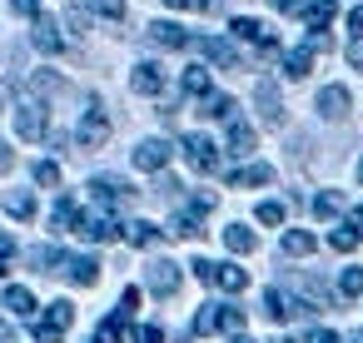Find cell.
I'll return each mask as SVG.
<instances>
[{
    "instance_id": "d4e9b609",
    "label": "cell",
    "mask_w": 363,
    "mask_h": 343,
    "mask_svg": "<svg viewBox=\"0 0 363 343\" xmlns=\"http://www.w3.org/2000/svg\"><path fill=\"white\" fill-rule=\"evenodd\" d=\"M125 323H130V313H110V318H100V328H95V343H120L125 338Z\"/></svg>"
},
{
    "instance_id": "4dcf8cb0",
    "label": "cell",
    "mask_w": 363,
    "mask_h": 343,
    "mask_svg": "<svg viewBox=\"0 0 363 343\" xmlns=\"http://www.w3.org/2000/svg\"><path fill=\"white\" fill-rule=\"evenodd\" d=\"M303 16H308V35H323V26L333 21V0H313Z\"/></svg>"
},
{
    "instance_id": "9c48e42d",
    "label": "cell",
    "mask_w": 363,
    "mask_h": 343,
    "mask_svg": "<svg viewBox=\"0 0 363 343\" xmlns=\"http://www.w3.org/2000/svg\"><path fill=\"white\" fill-rule=\"evenodd\" d=\"M16 130H21V140H40L45 135V105L40 100H26L16 110Z\"/></svg>"
},
{
    "instance_id": "9a60e30c",
    "label": "cell",
    "mask_w": 363,
    "mask_h": 343,
    "mask_svg": "<svg viewBox=\"0 0 363 343\" xmlns=\"http://www.w3.org/2000/svg\"><path fill=\"white\" fill-rule=\"evenodd\" d=\"M0 303H6L16 318H30V313H35V293H30L26 283H11L6 293H0Z\"/></svg>"
},
{
    "instance_id": "6f0895ef",
    "label": "cell",
    "mask_w": 363,
    "mask_h": 343,
    "mask_svg": "<svg viewBox=\"0 0 363 343\" xmlns=\"http://www.w3.org/2000/svg\"><path fill=\"white\" fill-rule=\"evenodd\" d=\"M358 184H363V159H358Z\"/></svg>"
},
{
    "instance_id": "f1b7e54d",
    "label": "cell",
    "mask_w": 363,
    "mask_h": 343,
    "mask_svg": "<svg viewBox=\"0 0 363 343\" xmlns=\"http://www.w3.org/2000/svg\"><path fill=\"white\" fill-rule=\"evenodd\" d=\"M179 85H184V95H199V100H204V95H214V90H209V70H204V65H189Z\"/></svg>"
},
{
    "instance_id": "83f0119b",
    "label": "cell",
    "mask_w": 363,
    "mask_h": 343,
    "mask_svg": "<svg viewBox=\"0 0 363 343\" xmlns=\"http://www.w3.org/2000/svg\"><path fill=\"white\" fill-rule=\"evenodd\" d=\"M284 254H289V259H308V254H313V234H308V229H289V234H284Z\"/></svg>"
},
{
    "instance_id": "e0dca14e",
    "label": "cell",
    "mask_w": 363,
    "mask_h": 343,
    "mask_svg": "<svg viewBox=\"0 0 363 343\" xmlns=\"http://www.w3.org/2000/svg\"><path fill=\"white\" fill-rule=\"evenodd\" d=\"M269 179H274V164H244V169L229 174L234 189H254V184H269Z\"/></svg>"
},
{
    "instance_id": "b9f144b4",
    "label": "cell",
    "mask_w": 363,
    "mask_h": 343,
    "mask_svg": "<svg viewBox=\"0 0 363 343\" xmlns=\"http://www.w3.org/2000/svg\"><path fill=\"white\" fill-rule=\"evenodd\" d=\"M135 343H164V333H160L155 323H140V328H135Z\"/></svg>"
},
{
    "instance_id": "d6a6232c",
    "label": "cell",
    "mask_w": 363,
    "mask_h": 343,
    "mask_svg": "<svg viewBox=\"0 0 363 343\" xmlns=\"http://www.w3.org/2000/svg\"><path fill=\"white\" fill-rule=\"evenodd\" d=\"M50 224H55V229H75V224H80L75 199H60V204H55V214H50Z\"/></svg>"
},
{
    "instance_id": "d6986e66",
    "label": "cell",
    "mask_w": 363,
    "mask_h": 343,
    "mask_svg": "<svg viewBox=\"0 0 363 343\" xmlns=\"http://www.w3.org/2000/svg\"><path fill=\"white\" fill-rule=\"evenodd\" d=\"M229 30H234L239 40H254V45H264V50H274V35H269V30H264L259 21H249V16H239V21H234Z\"/></svg>"
},
{
    "instance_id": "bcb514c9",
    "label": "cell",
    "mask_w": 363,
    "mask_h": 343,
    "mask_svg": "<svg viewBox=\"0 0 363 343\" xmlns=\"http://www.w3.org/2000/svg\"><path fill=\"white\" fill-rule=\"evenodd\" d=\"M348 30H353V40H363V6L348 11Z\"/></svg>"
},
{
    "instance_id": "11a10c76",
    "label": "cell",
    "mask_w": 363,
    "mask_h": 343,
    "mask_svg": "<svg viewBox=\"0 0 363 343\" xmlns=\"http://www.w3.org/2000/svg\"><path fill=\"white\" fill-rule=\"evenodd\" d=\"M0 343H11V328H6V323H0Z\"/></svg>"
},
{
    "instance_id": "f907efd6",
    "label": "cell",
    "mask_w": 363,
    "mask_h": 343,
    "mask_svg": "<svg viewBox=\"0 0 363 343\" xmlns=\"http://www.w3.org/2000/svg\"><path fill=\"white\" fill-rule=\"evenodd\" d=\"M11 164H16V154H11V145L0 140V174H11Z\"/></svg>"
},
{
    "instance_id": "f35d334b",
    "label": "cell",
    "mask_w": 363,
    "mask_h": 343,
    "mask_svg": "<svg viewBox=\"0 0 363 343\" xmlns=\"http://www.w3.org/2000/svg\"><path fill=\"white\" fill-rule=\"evenodd\" d=\"M90 11L105 21H125V0H90Z\"/></svg>"
},
{
    "instance_id": "681fc988",
    "label": "cell",
    "mask_w": 363,
    "mask_h": 343,
    "mask_svg": "<svg viewBox=\"0 0 363 343\" xmlns=\"http://www.w3.org/2000/svg\"><path fill=\"white\" fill-rule=\"evenodd\" d=\"M348 65H353V70H363V40H353V45H348Z\"/></svg>"
},
{
    "instance_id": "ee69618b",
    "label": "cell",
    "mask_w": 363,
    "mask_h": 343,
    "mask_svg": "<svg viewBox=\"0 0 363 343\" xmlns=\"http://www.w3.org/2000/svg\"><path fill=\"white\" fill-rule=\"evenodd\" d=\"M214 209V194H194V204H189V214L199 219V214H209Z\"/></svg>"
},
{
    "instance_id": "3957f363",
    "label": "cell",
    "mask_w": 363,
    "mask_h": 343,
    "mask_svg": "<svg viewBox=\"0 0 363 343\" xmlns=\"http://www.w3.org/2000/svg\"><path fill=\"white\" fill-rule=\"evenodd\" d=\"M264 313H269L274 323H289V318H303L308 303H303V298H289L284 288H264Z\"/></svg>"
},
{
    "instance_id": "74e56055",
    "label": "cell",
    "mask_w": 363,
    "mask_h": 343,
    "mask_svg": "<svg viewBox=\"0 0 363 343\" xmlns=\"http://www.w3.org/2000/svg\"><path fill=\"white\" fill-rule=\"evenodd\" d=\"M35 184L55 189V184H60V164H55V159H40V164H35Z\"/></svg>"
},
{
    "instance_id": "f5cc1de1",
    "label": "cell",
    "mask_w": 363,
    "mask_h": 343,
    "mask_svg": "<svg viewBox=\"0 0 363 343\" xmlns=\"http://www.w3.org/2000/svg\"><path fill=\"white\" fill-rule=\"evenodd\" d=\"M169 11H189V6H199V0H164Z\"/></svg>"
},
{
    "instance_id": "f546056e",
    "label": "cell",
    "mask_w": 363,
    "mask_h": 343,
    "mask_svg": "<svg viewBox=\"0 0 363 343\" xmlns=\"http://www.w3.org/2000/svg\"><path fill=\"white\" fill-rule=\"evenodd\" d=\"M254 150V130L244 120H229V154H249Z\"/></svg>"
},
{
    "instance_id": "7c38bea8",
    "label": "cell",
    "mask_w": 363,
    "mask_h": 343,
    "mask_svg": "<svg viewBox=\"0 0 363 343\" xmlns=\"http://www.w3.org/2000/svg\"><path fill=\"white\" fill-rule=\"evenodd\" d=\"M90 189H95V199H100L105 209H110V204H125V199L135 194V189H130L125 179H115V174H95V179H90Z\"/></svg>"
},
{
    "instance_id": "836d02e7",
    "label": "cell",
    "mask_w": 363,
    "mask_h": 343,
    "mask_svg": "<svg viewBox=\"0 0 363 343\" xmlns=\"http://www.w3.org/2000/svg\"><path fill=\"white\" fill-rule=\"evenodd\" d=\"M358 239H363V234H358L353 224H343V229H333V234H328V244H333L338 254H353V249H358Z\"/></svg>"
},
{
    "instance_id": "7402d4cb",
    "label": "cell",
    "mask_w": 363,
    "mask_h": 343,
    "mask_svg": "<svg viewBox=\"0 0 363 343\" xmlns=\"http://www.w3.org/2000/svg\"><path fill=\"white\" fill-rule=\"evenodd\" d=\"M160 234H164V229H155L150 219H135V224H125V239H130L135 249H150V244H160Z\"/></svg>"
},
{
    "instance_id": "60d3db41",
    "label": "cell",
    "mask_w": 363,
    "mask_h": 343,
    "mask_svg": "<svg viewBox=\"0 0 363 343\" xmlns=\"http://www.w3.org/2000/svg\"><path fill=\"white\" fill-rule=\"evenodd\" d=\"M219 328H224V333H239V328H244V308L224 303V313H219Z\"/></svg>"
},
{
    "instance_id": "7dc6e473",
    "label": "cell",
    "mask_w": 363,
    "mask_h": 343,
    "mask_svg": "<svg viewBox=\"0 0 363 343\" xmlns=\"http://www.w3.org/2000/svg\"><path fill=\"white\" fill-rule=\"evenodd\" d=\"M308 343H338L333 328H308Z\"/></svg>"
},
{
    "instance_id": "5b68a950",
    "label": "cell",
    "mask_w": 363,
    "mask_h": 343,
    "mask_svg": "<svg viewBox=\"0 0 363 343\" xmlns=\"http://www.w3.org/2000/svg\"><path fill=\"white\" fill-rule=\"evenodd\" d=\"M145 283H150V293L169 298V293L179 288V264H174V259H155V264L145 269Z\"/></svg>"
},
{
    "instance_id": "816d5d0a",
    "label": "cell",
    "mask_w": 363,
    "mask_h": 343,
    "mask_svg": "<svg viewBox=\"0 0 363 343\" xmlns=\"http://www.w3.org/2000/svg\"><path fill=\"white\" fill-rule=\"evenodd\" d=\"M16 254V239H6V234H0V259H11Z\"/></svg>"
},
{
    "instance_id": "44dd1931",
    "label": "cell",
    "mask_w": 363,
    "mask_h": 343,
    "mask_svg": "<svg viewBox=\"0 0 363 343\" xmlns=\"http://www.w3.org/2000/svg\"><path fill=\"white\" fill-rule=\"evenodd\" d=\"M308 70H313V50H308V45H298V50L284 55V75H289V80H303Z\"/></svg>"
},
{
    "instance_id": "8d00e7d4",
    "label": "cell",
    "mask_w": 363,
    "mask_h": 343,
    "mask_svg": "<svg viewBox=\"0 0 363 343\" xmlns=\"http://www.w3.org/2000/svg\"><path fill=\"white\" fill-rule=\"evenodd\" d=\"M169 234H174V239H199L204 229H199V219H194V214H174V224H169Z\"/></svg>"
},
{
    "instance_id": "cb8c5ba5",
    "label": "cell",
    "mask_w": 363,
    "mask_h": 343,
    "mask_svg": "<svg viewBox=\"0 0 363 343\" xmlns=\"http://www.w3.org/2000/svg\"><path fill=\"white\" fill-rule=\"evenodd\" d=\"M65 274H70L75 283H85V288H90V283L100 279V264H95L90 254H80V259H65Z\"/></svg>"
},
{
    "instance_id": "603a6c76",
    "label": "cell",
    "mask_w": 363,
    "mask_h": 343,
    "mask_svg": "<svg viewBox=\"0 0 363 343\" xmlns=\"http://www.w3.org/2000/svg\"><path fill=\"white\" fill-rule=\"evenodd\" d=\"M254 244H259L254 229H244V224H229V229H224V249H229V254H254Z\"/></svg>"
},
{
    "instance_id": "c3c4849f",
    "label": "cell",
    "mask_w": 363,
    "mask_h": 343,
    "mask_svg": "<svg viewBox=\"0 0 363 343\" xmlns=\"http://www.w3.org/2000/svg\"><path fill=\"white\" fill-rule=\"evenodd\" d=\"M65 26L80 35V30H85V11H65Z\"/></svg>"
},
{
    "instance_id": "e575fe53",
    "label": "cell",
    "mask_w": 363,
    "mask_h": 343,
    "mask_svg": "<svg viewBox=\"0 0 363 343\" xmlns=\"http://www.w3.org/2000/svg\"><path fill=\"white\" fill-rule=\"evenodd\" d=\"M338 293H343V298H363V269H358V264H353V269H343Z\"/></svg>"
},
{
    "instance_id": "1f68e13d",
    "label": "cell",
    "mask_w": 363,
    "mask_h": 343,
    "mask_svg": "<svg viewBox=\"0 0 363 343\" xmlns=\"http://www.w3.org/2000/svg\"><path fill=\"white\" fill-rule=\"evenodd\" d=\"M313 214H318V219H333V214H343V194H338V189H323V194L313 199Z\"/></svg>"
},
{
    "instance_id": "4fadbf2b",
    "label": "cell",
    "mask_w": 363,
    "mask_h": 343,
    "mask_svg": "<svg viewBox=\"0 0 363 343\" xmlns=\"http://www.w3.org/2000/svg\"><path fill=\"white\" fill-rule=\"evenodd\" d=\"M194 50H199V55H209L214 65H239V50H234L229 40H219V35H199V40H194Z\"/></svg>"
},
{
    "instance_id": "ffe728a7",
    "label": "cell",
    "mask_w": 363,
    "mask_h": 343,
    "mask_svg": "<svg viewBox=\"0 0 363 343\" xmlns=\"http://www.w3.org/2000/svg\"><path fill=\"white\" fill-rule=\"evenodd\" d=\"M219 313H224V303H199V313H194V338H209V333H219Z\"/></svg>"
},
{
    "instance_id": "52a82bcc",
    "label": "cell",
    "mask_w": 363,
    "mask_h": 343,
    "mask_svg": "<svg viewBox=\"0 0 363 343\" xmlns=\"http://www.w3.org/2000/svg\"><path fill=\"white\" fill-rule=\"evenodd\" d=\"M75 140H80L85 150H95V145H105V140H110V120H105V110H100V105H90V110H85V120H80Z\"/></svg>"
},
{
    "instance_id": "4316f807",
    "label": "cell",
    "mask_w": 363,
    "mask_h": 343,
    "mask_svg": "<svg viewBox=\"0 0 363 343\" xmlns=\"http://www.w3.org/2000/svg\"><path fill=\"white\" fill-rule=\"evenodd\" d=\"M6 214H11V219H35V194H30V189L6 194Z\"/></svg>"
},
{
    "instance_id": "9f6ffc18",
    "label": "cell",
    "mask_w": 363,
    "mask_h": 343,
    "mask_svg": "<svg viewBox=\"0 0 363 343\" xmlns=\"http://www.w3.org/2000/svg\"><path fill=\"white\" fill-rule=\"evenodd\" d=\"M229 343H254V338H244V333H234V338H229Z\"/></svg>"
},
{
    "instance_id": "7a4b0ae2",
    "label": "cell",
    "mask_w": 363,
    "mask_h": 343,
    "mask_svg": "<svg viewBox=\"0 0 363 343\" xmlns=\"http://www.w3.org/2000/svg\"><path fill=\"white\" fill-rule=\"evenodd\" d=\"M75 229H80L90 244H110V239H120V234H125V224H120L110 209H105V214H80V224H75Z\"/></svg>"
},
{
    "instance_id": "d590c367",
    "label": "cell",
    "mask_w": 363,
    "mask_h": 343,
    "mask_svg": "<svg viewBox=\"0 0 363 343\" xmlns=\"http://www.w3.org/2000/svg\"><path fill=\"white\" fill-rule=\"evenodd\" d=\"M30 90H35V95H60V90H65V80H60V75H50V70H40V75H30Z\"/></svg>"
},
{
    "instance_id": "5bb4252c",
    "label": "cell",
    "mask_w": 363,
    "mask_h": 343,
    "mask_svg": "<svg viewBox=\"0 0 363 343\" xmlns=\"http://www.w3.org/2000/svg\"><path fill=\"white\" fill-rule=\"evenodd\" d=\"M130 85H135V95H160V90H164V75H160L155 60H140L135 75H130Z\"/></svg>"
},
{
    "instance_id": "484cf974",
    "label": "cell",
    "mask_w": 363,
    "mask_h": 343,
    "mask_svg": "<svg viewBox=\"0 0 363 343\" xmlns=\"http://www.w3.org/2000/svg\"><path fill=\"white\" fill-rule=\"evenodd\" d=\"M199 115H209V120H239V105L229 95H204V110Z\"/></svg>"
},
{
    "instance_id": "2e32d148",
    "label": "cell",
    "mask_w": 363,
    "mask_h": 343,
    "mask_svg": "<svg viewBox=\"0 0 363 343\" xmlns=\"http://www.w3.org/2000/svg\"><path fill=\"white\" fill-rule=\"evenodd\" d=\"M214 288H224V293H244V288H249V274H244L239 264H214Z\"/></svg>"
},
{
    "instance_id": "ab89813d",
    "label": "cell",
    "mask_w": 363,
    "mask_h": 343,
    "mask_svg": "<svg viewBox=\"0 0 363 343\" xmlns=\"http://www.w3.org/2000/svg\"><path fill=\"white\" fill-rule=\"evenodd\" d=\"M254 214H259V224H284V204H279V199H264Z\"/></svg>"
},
{
    "instance_id": "30bf717a",
    "label": "cell",
    "mask_w": 363,
    "mask_h": 343,
    "mask_svg": "<svg viewBox=\"0 0 363 343\" xmlns=\"http://www.w3.org/2000/svg\"><path fill=\"white\" fill-rule=\"evenodd\" d=\"M164 164H169V145H164V140H140V145H135V169L155 174V169H164Z\"/></svg>"
},
{
    "instance_id": "db71d44e",
    "label": "cell",
    "mask_w": 363,
    "mask_h": 343,
    "mask_svg": "<svg viewBox=\"0 0 363 343\" xmlns=\"http://www.w3.org/2000/svg\"><path fill=\"white\" fill-rule=\"evenodd\" d=\"M348 224H353V229H358V234H363V204H358V209H353V219H348Z\"/></svg>"
},
{
    "instance_id": "8992f818",
    "label": "cell",
    "mask_w": 363,
    "mask_h": 343,
    "mask_svg": "<svg viewBox=\"0 0 363 343\" xmlns=\"http://www.w3.org/2000/svg\"><path fill=\"white\" fill-rule=\"evenodd\" d=\"M254 105H259L264 125H284V95H279L274 80H259V85H254Z\"/></svg>"
},
{
    "instance_id": "f6af8a7d",
    "label": "cell",
    "mask_w": 363,
    "mask_h": 343,
    "mask_svg": "<svg viewBox=\"0 0 363 343\" xmlns=\"http://www.w3.org/2000/svg\"><path fill=\"white\" fill-rule=\"evenodd\" d=\"M194 279H204V283H214V259H194Z\"/></svg>"
},
{
    "instance_id": "ac0fdd59",
    "label": "cell",
    "mask_w": 363,
    "mask_h": 343,
    "mask_svg": "<svg viewBox=\"0 0 363 343\" xmlns=\"http://www.w3.org/2000/svg\"><path fill=\"white\" fill-rule=\"evenodd\" d=\"M70 323H75V303H70V298H55V303L45 308V323H40V328H50V333H65Z\"/></svg>"
},
{
    "instance_id": "7bdbcfd3",
    "label": "cell",
    "mask_w": 363,
    "mask_h": 343,
    "mask_svg": "<svg viewBox=\"0 0 363 343\" xmlns=\"http://www.w3.org/2000/svg\"><path fill=\"white\" fill-rule=\"evenodd\" d=\"M11 11H16V16H30V21H40V6H35V0H11Z\"/></svg>"
},
{
    "instance_id": "6da1fadb",
    "label": "cell",
    "mask_w": 363,
    "mask_h": 343,
    "mask_svg": "<svg viewBox=\"0 0 363 343\" xmlns=\"http://www.w3.org/2000/svg\"><path fill=\"white\" fill-rule=\"evenodd\" d=\"M184 159L199 169V174H214L219 169V145L209 135H184Z\"/></svg>"
},
{
    "instance_id": "277c9868",
    "label": "cell",
    "mask_w": 363,
    "mask_h": 343,
    "mask_svg": "<svg viewBox=\"0 0 363 343\" xmlns=\"http://www.w3.org/2000/svg\"><path fill=\"white\" fill-rule=\"evenodd\" d=\"M313 110H318L323 120H348V110H353V95H348L343 85H323V90H318V100H313Z\"/></svg>"
},
{
    "instance_id": "ba28073f",
    "label": "cell",
    "mask_w": 363,
    "mask_h": 343,
    "mask_svg": "<svg viewBox=\"0 0 363 343\" xmlns=\"http://www.w3.org/2000/svg\"><path fill=\"white\" fill-rule=\"evenodd\" d=\"M150 40H155L160 50H184V45H194V35H189L184 26H174V21H155V26H150Z\"/></svg>"
},
{
    "instance_id": "8fae6325",
    "label": "cell",
    "mask_w": 363,
    "mask_h": 343,
    "mask_svg": "<svg viewBox=\"0 0 363 343\" xmlns=\"http://www.w3.org/2000/svg\"><path fill=\"white\" fill-rule=\"evenodd\" d=\"M30 45H35L40 55H60V50H65V35H60V26H55V21H45V16H40V21H35V30H30Z\"/></svg>"
}]
</instances>
